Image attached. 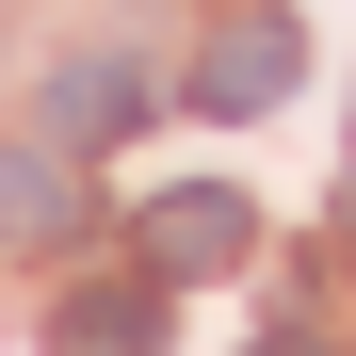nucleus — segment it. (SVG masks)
Masks as SVG:
<instances>
[{"label":"nucleus","instance_id":"f257e3e1","mask_svg":"<svg viewBox=\"0 0 356 356\" xmlns=\"http://www.w3.org/2000/svg\"><path fill=\"white\" fill-rule=\"evenodd\" d=\"M291 81H308V33H291L275 0H243V17L195 49V113H275Z\"/></svg>","mask_w":356,"mask_h":356},{"label":"nucleus","instance_id":"7ed1b4c3","mask_svg":"<svg viewBox=\"0 0 356 356\" xmlns=\"http://www.w3.org/2000/svg\"><path fill=\"white\" fill-rule=\"evenodd\" d=\"M65 227H81V162L65 146H0V259L65 243Z\"/></svg>","mask_w":356,"mask_h":356},{"label":"nucleus","instance_id":"20e7f679","mask_svg":"<svg viewBox=\"0 0 356 356\" xmlns=\"http://www.w3.org/2000/svg\"><path fill=\"white\" fill-rule=\"evenodd\" d=\"M130 113H146V65H113V49H97V65L49 81V146H113Z\"/></svg>","mask_w":356,"mask_h":356},{"label":"nucleus","instance_id":"39448f33","mask_svg":"<svg viewBox=\"0 0 356 356\" xmlns=\"http://www.w3.org/2000/svg\"><path fill=\"white\" fill-rule=\"evenodd\" d=\"M49 356H162V291H146V275H113V291H81V308L49 324Z\"/></svg>","mask_w":356,"mask_h":356},{"label":"nucleus","instance_id":"f03ea898","mask_svg":"<svg viewBox=\"0 0 356 356\" xmlns=\"http://www.w3.org/2000/svg\"><path fill=\"white\" fill-rule=\"evenodd\" d=\"M130 243H146V275H227V259L259 243V211L227 195V178H178V195H146V227H130Z\"/></svg>","mask_w":356,"mask_h":356},{"label":"nucleus","instance_id":"423d86ee","mask_svg":"<svg viewBox=\"0 0 356 356\" xmlns=\"http://www.w3.org/2000/svg\"><path fill=\"white\" fill-rule=\"evenodd\" d=\"M259 356H340V340H308V324H275V340H259Z\"/></svg>","mask_w":356,"mask_h":356}]
</instances>
